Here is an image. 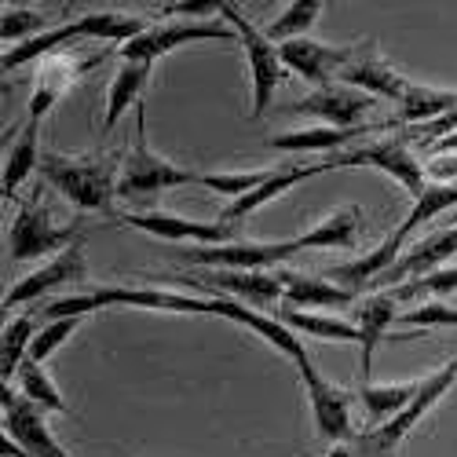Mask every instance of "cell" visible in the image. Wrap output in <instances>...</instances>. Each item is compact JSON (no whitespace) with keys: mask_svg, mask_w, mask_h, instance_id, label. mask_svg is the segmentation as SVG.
<instances>
[{"mask_svg":"<svg viewBox=\"0 0 457 457\" xmlns=\"http://www.w3.org/2000/svg\"><path fill=\"white\" fill-rule=\"evenodd\" d=\"M88 278V256H85V245L73 242L66 245L62 253H55L45 268H37L29 275H22L12 293L4 296V312H19V308H33L41 296L70 286V282H85Z\"/></svg>","mask_w":457,"mask_h":457,"instance_id":"cell-14","label":"cell"},{"mask_svg":"<svg viewBox=\"0 0 457 457\" xmlns=\"http://www.w3.org/2000/svg\"><path fill=\"white\" fill-rule=\"evenodd\" d=\"M337 85H348V88H359V92H366L373 99H392V103H399L406 96V88H410V81L403 78V73L377 55L373 41L359 45V55L340 70Z\"/></svg>","mask_w":457,"mask_h":457,"instance_id":"cell-18","label":"cell"},{"mask_svg":"<svg viewBox=\"0 0 457 457\" xmlns=\"http://www.w3.org/2000/svg\"><path fill=\"white\" fill-rule=\"evenodd\" d=\"M296 238L286 242H227V245H190V249H169V256L195 263V268H223V271H275L278 263L296 256Z\"/></svg>","mask_w":457,"mask_h":457,"instance_id":"cell-8","label":"cell"},{"mask_svg":"<svg viewBox=\"0 0 457 457\" xmlns=\"http://www.w3.org/2000/svg\"><path fill=\"white\" fill-rule=\"evenodd\" d=\"M103 308H139V312H169V315H212V296H195L179 289H158V286H99L88 293H70L55 296L45 308L33 303L37 322L70 319V315H92Z\"/></svg>","mask_w":457,"mask_h":457,"instance_id":"cell-1","label":"cell"},{"mask_svg":"<svg viewBox=\"0 0 457 457\" xmlns=\"http://www.w3.org/2000/svg\"><path fill=\"white\" fill-rule=\"evenodd\" d=\"M322 12H326L322 0H289V4L282 8V15L263 33H268V41H275V45L296 41V37H308V29L319 22Z\"/></svg>","mask_w":457,"mask_h":457,"instance_id":"cell-32","label":"cell"},{"mask_svg":"<svg viewBox=\"0 0 457 457\" xmlns=\"http://www.w3.org/2000/svg\"><path fill=\"white\" fill-rule=\"evenodd\" d=\"M52 12H62V8H22V4H4V19H0V37L4 45L15 48V45H26L33 37L41 33H52Z\"/></svg>","mask_w":457,"mask_h":457,"instance_id":"cell-30","label":"cell"},{"mask_svg":"<svg viewBox=\"0 0 457 457\" xmlns=\"http://www.w3.org/2000/svg\"><path fill=\"white\" fill-rule=\"evenodd\" d=\"M212 315L216 319H227V322H238V326H245V329H253L260 340H268V345L275 348V352H282L286 359H300L303 348L300 345V337L289 329V326H282L271 312H256V308H242V300H227V296H212Z\"/></svg>","mask_w":457,"mask_h":457,"instance_id":"cell-20","label":"cell"},{"mask_svg":"<svg viewBox=\"0 0 457 457\" xmlns=\"http://www.w3.org/2000/svg\"><path fill=\"white\" fill-rule=\"evenodd\" d=\"M150 70H154V62H121V70L113 73V81L106 88V113H103V136L113 132V125H118L125 118V110L139 106V92L146 88L150 81Z\"/></svg>","mask_w":457,"mask_h":457,"instance_id":"cell-27","label":"cell"},{"mask_svg":"<svg viewBox=\"0 0 457 457\" xmlns=\"http://www.w3.org/2000/svg\"><path fill=\"white\" fill-rule=\"evenodd\" d=\"M275 169H256V172H202V187L216 190V195H227L231 202L253 195V190L268 179Z\"/></svg>","mask_w":457,"mask_h":457,"instance_id":"cell-36","label":"cell"},{"mask_svg":"<svg viewBox=\"0 0 457 457\" xmlns=\"http://www.w3.org/2000/svg\"><path fill=\"white\" fill-rule=\"evenodd\" d=\"M0 453L4 457H73L48 432L45 410L29 403L26 395L12 392L8 385H4V439H0Z\"/></svg>","mask_w":457,"mask_h":457,"instance_id":"cell-10","label":"cell"},{"mask_svg":"<svg viewBox=\"0 0 457 457\" xmlns=\"http://www.w3.org/2000/svg\"><path fill=\"white\" fill-rule=\"evenodd\" d=\"M198 183L202 187V172H190L172 165L169 158H162L146 139V106H136V129H132V146L121 165V179H118V198L125 202H158V195L172 187H187Z\"/></svg>","mask_w":457,"mask_h":457,"instance_id":"cell-4","label":"cell"},{"mask_svg":"<svg viewBox=\"0 0 457 457\" xmlns=\"http://www.w3.org/2000/svg\"><path fill=\"white\" fill-rule=\"evenodd\" d=\"M37 326H41V322L33 319L29 308L4 326V345H0V377H4V385H8L12 377H19L22 362L29 359V345H33V337H37Z\"/></svg>","mask_w":457,"mask_h":457,"instance_id":"cell-31","label":"cell"},{"mask_svg":"<svg viewBox=\"0 0 457 457\" xmlns=\"http://www.w3.org/2000/svg\"><path fill=\"white\" fill-rule=\"evenodd\" d=\"M220 19L238 33L242 52L249 59V73H253V110H249V118H263V113L271 110L275 88L286 81V73H289L282 55H278V45L268 41V33H263L260 26H253V19L238 4H231V0L220 4Z\"/></svg>","mask_w":457,"mask_h":457,"instance_id":"cell-5","label":"cell"},{"mask_svg":"<svg viewBox=\"0 0 457 457\" xmlns=\"http://www.w3.org/2000/svg\"><path fill=\"white\" fill-rule=\"evenodd\" d=\"M125 227H136L143 235H154L162 242H187V245H227L238 242L235 227H227L220 220H190V216H176L165 209H146V212H125L118 216Z\"/></svg>","mask_w":457,"mask_h":457,"instance_id":"cell-15","label":"cell"},{"mask_svg":"<svg viewBox=\"0 0 457 457\" xmlns=\"http://www.w3.org/2000/svg\"><path fill=\"white\" fill-rule=\"evenodd\" d=\"M278 55L289 73L326 88L359 55V45H326V41H312V37H296V41L278 45Z\"/></svg>","mask_w":457,"mask_h":457,"instance_id":"cell-16","label":"cell"},{"mask_svg":"<svg viewBox=\"0 0 457 457\" xmlns=\"http://www.w3.org/2000/svg\"><path fill=\"white\" fill-rule=\"evenodd\" d=\"M326 165H329V172H337V169H377V172L392 176L413 202L421 198L425 187H428L425 162L417 158L399 136L380 139V143H370V146L340 150V154H329V158H326Z\"/></svg>","mask_w":457,"mask_h":457,"instance_id":"cell-7","label":"cell"},{"mask_svg":"<svg viewBox=\"0 0 457 457\" xmlns=\"http://www.w3.org/2000/svg\"><path fill=\"white\" fill-rule=\"evenodd\" d=\"M85 326V319L81 315H70V319H52V322H41L37 326V337H33V345H29V359L33 362H41L45 366V359L52 355V352H59L66 340L73 337Z\"/></svg>","mask_w":457,"mask_h":457,"instance_id":"cell-34","label":"cell"},{"mask_svg":"<svg viewBox=\"0 0 457 457\" xmlns=\"http://www.w3.org/2000/svg\"><path fill=\"white\" fill-rule=\"evenodd\" d=\"M373 106H377V99L359 92V88L326 85V88H315L312 96H303V99H296L282 110L286 113H312V118H319L329 129H359Z\"/></svg>","mask_w":457,"mask_h":457,"instance_id":"cell-17","label":"cell"},{"mask_svg":"<svg viewBox=\"0 0 457 457\" xmlns=\"http://www.w3.org/2000/svg\"><path fill=\"white\" fill-rule=\"evenodd\" d=\"M322 172H329V165L326 162H315V165H275V172L263 179L253 195H245V198H238V202H231V205H223L220 209V223H227V227H238L242 220H249L256 209H263L268 202H275V198H282L286 190H293L296 183H303V179H315V176H322Z\"/></svg>","mask_w":457,"mask_h":457,"instance_id":"cell-19","label":"cell"},{"mask_svg":"<svg viewBox=\"0 0 457 457\" xmlns=\"http://www.w3.org/2000/svg\"><path fill=\"white\" fill-rule=\"evenodd\" d=\"M399 322L406 329L417 333H432V329H457V308L446 300H428V303H417V308H406L399 315Z\"/></svg>","mask_w":457,"mask_h":457,"instance_id":"cell-35","label":"cell"},{"mask_svg":"<svg viewBox=\"0 0 457 457\" xmlns=\"http://www.w3.org/2000/svg\"><path fill=\"white\" fill-rule=\"evenodd\" d=\"M278 282H282V300L289 308H348V303H359V293L345 289L329 282L326 275H300L289 268H278Z\"/></svg>","mask_w":457,"mask_h":457,"instance_id":"cell-23","label":"cell"},{"mask_svg":"<svg viewBox=\"0 0 457 457\" xmlns=\"http://www.w3.org/2000/svg\"><path fill=\"white\" fill-rule=\"evenodd\" d=\"M453 385H457V355H453L446 366H439V370H432L428 377H421L413 403H410L403 413H395L392 421L373 425V428H366L362 436H355L352 446H348V457H395V450L403 446V439L453 392Z\"/></svg>","mask_w":457,"mask_h":457,"instance_id":"cell-3","label":"cell"},{"mask_svg":"<svg viewBox=\"0 0 457 457\" xmlns=\"http://www.w3.org/2000/svg\"><path fill=\"white\" fill-rule=\"evenodd\" d=\"M282 326H289L296 337H315V340H337V345H362V333L352 319L322 315V312H296V308H275L271 312Z\"/></svg>","mask_w":457,"mask_h":457,"instance_id":"cell-25","label":"cell"},{"mask_svg":"<svg viewBox=\"0 0 457 457\" xmlns=\"http://www.w3.org/2000/svg\"><path fill=\"white\" fill-rule=\"evenodd\" d=\"M190 289L198 293H223L227 300H242L253 303L256 312H275L282 303V282L278 268L275 271H223V268H202L179 275Z\"/></svg>","mask_w":457,"mask_h":457,"instance_id":"cell-12","label":"cell"},{"mask_svg":"<svg viewBox=\"0 0 457 457\" xmlns=\"http://www.w3.org/2000/svg\"><path fill=\"white\" fill-rule=\"evenodd\" d=\"M399 300L388 293V289H380V293H370V296H362L359 303H355V326H359V333H362V355H359V373H362V385H370V370H373V352H377V345L388 337V326L392 322H399ZM392 340V337H388Z\"/></svg>","mask_w":457,"mask_h":457,"instance_id":"cell-21","label":"cell"},{"mask_svg":"<svg viewBox=\"0 0 457 457\" xmlns=\"http://www.w3.org/2000/svg\"><path fill=\"white\" fill-rule=\"evenodd\" d=\"M300 380H303V395L312 403V417H315V428L326 443H352L355 428H352V395L333 385V380L315 366V359L303 352L296 359Z\"/></svg>","mask_w":457,"mask_h":457,"instance_id":"cell-11","label":"cell"},{"mask_svg":"<svg viewBox=\"0 0 457 457\" xmlns=\"http://www.w3.org/2000/svg\"><path fill=\"white\" fill-rule=\"evenodd\" d=\"M223 0H176V4H162V15H220Z\"/></svg>","mask_w":457,"mask_h":457,"instance_id":"cell-39","label":"cell"},{"mask_svg":"<svg viewBox=\"0 0 457 457\" xmlns=\"http://www.w3.org/2000/svg\"><path fill=\"white\" fill-rule=\"evenodd\" d=\"M37 132H41V125L29 121V118H26V125H19V139L8 150L4 176H0V195H4V198H19V187L29 179V172L41 169V154H37Z\"/></svg>","mask_w":457,"mask_h":457,"instance_id":"cell-28","label":"cell"},{"mask_svg":"<svg viewBox=\"0 0 457 457\" xmlns=\"http://www.w3.org/2000/svg\"><path fill=\"white\" fill-rule=\"evenodd\" d=\"M125 154H41V172L81 212H110Z\"/></svg>","mask_w":457,"mask_h":457,"instance_id":"cell-2","label":"cell"},{"mask_svg":"<svg viewBox=\"0 0 457 457\" xmlns=\"http://www.w3.org/2000/svg\"><path fill=\"white\" fill-rule=\"evenodd\" d=\"M457 110V88H428V85H413L406 88V96L399 99V113L395 121H388V129H421V125H436Z\"/></svg>","mask_w":457,"mask_h":457,"instance_id":"cell-24","label":"cell"},{"mask_svg":"<svg viewBox=\"0 0 457 457\" xmlns=\"http://www.w3.org/2000/svg\"><path fill=\"white\" fill-rule=\"evenodd\" d=\"M110 59V48H99V52H78L73 48H62V52H52L48 59L37 62V85H33V99H29V121L45 125V118L52 113V106L78 85L88 70L103 66Z\"/></svg>","mask_w":457,"mask_h":457,"instance_id":"cell-9","label":"cell"},{"mask_svg":"<svg viewBox=\"0 0 457 457\" xmlns=\"http://www.w3.org/2000/svg\"><path fill=\"white\" fill-rule=\"evenodd\" d=\"M417 385H421V380H403V385H373V380H370V385H362L359 388V403L366 406L370 428L385 425V421H392L395 413H403L413 403Z\"/></svg>","mask_w":457,"mask_h":457,"instance_id":"cell-29","label":"cell"},{"mask_svg":"<svg viewBox=\"0 0 457 457\" xmlns=\"http://www.w3.org/2000/svg\"><path fill=\"white\" fill-rule=\"evenodd\" d=\"M399 303L403 300H413V296H421V293H432V296H446V293H457V268H439L425 278H413V282H403L395 289H388Z\"/></svg>","mask_w":457,"mask_h":457,"instance_id":"cell-37","label":"cell"},{"mask_svg":"<svg viewBox=\"0 0 457 457\" xmlns=\"http://www.w3.org/2000/svg\"><path fill=\"white\" fill-rule=\"evenodd\" d=\"M370 132H388L385 125H359V129H329V125H315V129H293L282 136H271L268 146L278 150V154H340L348 143L370 136Z\"/></svg>","mask_w":457,"mask_h":457,"instance_id":"cell-22","label":"cell"},{"mask_svg":"<svg viewBox=\"0 0 457 457\" xmlns=\"http://www.w3.org/2000/svg\"><path fill=\"white\" fill-rule=\"evenodd\" d=\"M19 395H26L29 403H37L41 410H52V413H70L66 399L59 395V388L52 385V377L45 373L41 362H33L26 359L22 370H19Z\"/></svg>","mask_w":457,"mask_h":457,"instance_id":"cell-33","label":"cell"},{"mask_svg":"<svg viewBox=\"0 0 457 457\" xmlns=\"http://www.w3.org/2000/svg\"><path fill=\"white\" fill-rule=\"evenodd\" d=\"M428 183H457V154H432L425 162Z\"/></svg>","mask_w":457,"mask_h":457,"instance_id":"cell-38","label":"cell"},{"mask_svg":"<svg viewBox=\"0 0 457 457\" xmlns=\"http://www.w3.org/2000/svg\"><path fill=\"white\" fill-rule=\"evenodd\" d=\"M198 41H238V33L223 19L220 22H169V26H150L136 41L121 45L118 55L121 62H158L169 52L183 45H198Z\"/></svg>","mask_w":457,"mask_h":457,"instance_id":"cell-13","label":"cell"},{"mask_svg":"<svg viewBox=\"0 0 457 457\" xmlns=\"http://www.w3.org/2000/svg\"><path fill=\"white\" fill-rule=\"evenodd\" d=\"M359 220H362L359 205L333 209L315 227H308L303 235H296V245H300V253L303 249H352L359 242Z\"/></svg>","mask_w":457,"mask_h":457,"instance_id":"cell-26","label":"cell"},{"mask_svg":"<svg viewBox=\"0 0 457 457\" xmlns=\"http://www.w3.org/2000/svg\"><path fill=\"white\" fill-rule=\"evenodd\" d=\"M73 235H78V220L59 227L52 209L45 205V198L33 195V198L19 202V212L8 227V260L26 263V260H41V256L62 253L66 245H73Z\"/></svg>","mask_w":457,"mask_h":457,"instance_id":"cell-6","label":"cell"}]
</instances>
